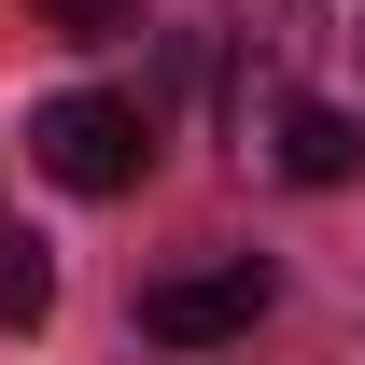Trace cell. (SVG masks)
Returning a JSON list of instances; mask_svg holds the SVG:
<instances>
[{
    "mask_svg": "<svg viewBox=\"0 0 365 365\" xmlns=\"http://www.w3.org/2000/svg\"><path fill=\"white\" fill-rule=\"evenodd\" d=\"M29 14H43V29H71V43H113V29H127V0H29Z\"/></svg>",
    "mask_w": 365,
    "mask_h": 365,
    "instance_id": "5b68a950",
    "label": "cell"
},
{
    "mask_svg": "<svg viewBox=\"0 0 365 365\" xmlns=\"http://www.w3.org/2000/svg\"><path fill=\"white\" fill-rule=\"evenodd\" d=\"M267 155H281V182H309V197H323V182H351V169H365V127L337 113V98H295V113L267 127Z\"/></svg>",
    "mask_w": 365,
    "mask_h": 365,
    "instance_id": "3957f363",
    "label": "cell"
},
{
    "mask_svg": "<svg viewBox=\"0 0 365 365\" xmlns=\"http://www.w3.org/2000/svg\"><path fill=\"white\" fill-rule=\"evenodd\" d=\"M267 253H211V267L182 281H140V337H169V351H211V337H253L267 323Z\"/></svg>",
    "mask_w": 365,
    "mask_h": 365,
    "instance_id": "7a4b0ae2",
    "label": "cell"
},
{
    "mask_svg": "<svg viewBox=\"0 0 365 365\" xmlns=\"http://www.w3.org/2000/svg\"><path fill=\"white\" fill-rule=\"evenodd\" d=\"M29 169L43 182H71V197H127L140 169H155V113H140V98H43V113H29Z\"/></svg>",
    "mask_w": 365,
    "mask_h": 365,
    "instance_id": "6da1fadb",
    "label": "cell"
},
{
    "mask_svg": "<svg viewBox=\"0 0 365 365\" xmlns=\"http://www.w3.org/2000/svg\"><path fill=\"white\" fill-rule=\"evenodd\" d=\"M43 309H56V253H43V239H14V225H0V337H29Z\"/></svg>",
    "mask_w": 365,
    "mask_h": 365,
    "instance_id": "277c9868",
    "label": "cell"
}]
</instances>
